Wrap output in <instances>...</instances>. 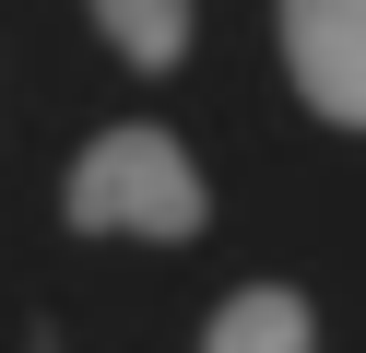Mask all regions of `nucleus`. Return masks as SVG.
Here are the masks:
<instances>
[{
	"label": "nucleus",
	"instance_id": "2",
	"mask_svg": "<svg viewBox=\"0 0 366 353\" xmlns=\"http://www.w3.org/2000/svg\"><path fill=\"white\" fill-rule=\"evenodd\" d=\"M284 36V83L307 94V118L366 130V0H272Z\"/></svg>",
	"mask_w": 366,
	"mask_h": 353
},
{
	"label": "nucleus",
	"instance_id": "1",
	"mask_svg": "<svg viewBox=\"0 0 366 353\" xmlns=\"http://www.w3.org/2000/svg\"><path fill=\"white\" fill-rule=\"evenodd\" d=\"M59 212H71V235H130V247H189L201 224H213V188H201L189 141L154 130V118H130V130H95L71 153V177H59Z\"/></svg>",
	"mask_w": 366,
	"mask_h": 353
},
{
	"label": "nucleus",
	"instance_id": "3",
	"mask_svg": "<svg viewBox=\"0 0 366 353\" xmlns=\"http://www.w3.org/2000/svg\"><path fill=\"white\" fill-rule=\"evenodd\" d=\"M83 12H95V36H107L119 71H177V59H189L201 0H83Z\"/></svg>",
	"mask_w": 366,
	"mask_h": 353
}]
</instances>
